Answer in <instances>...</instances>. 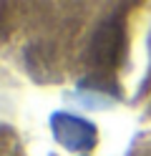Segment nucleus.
Returning <instances> with one entry per match:
<instances>
[{
    "label": "nucleus",
    "mask_w": 151,
    "mask_h": 156,
    "mask_svg": "<svg viewBox=\"0 0 151 156\" xmlns=\"http://www.w3.org/2000/svg\"><path fill=\"white\" fill-rule=\"evenodd\" d=\"M118 25L113 23H106L101 25V30L96 33V41L91 45V61L96 66H111L116 63V55H118Z\"/></svg>",
    "instance_id": "1"
}]
</instances>
